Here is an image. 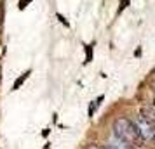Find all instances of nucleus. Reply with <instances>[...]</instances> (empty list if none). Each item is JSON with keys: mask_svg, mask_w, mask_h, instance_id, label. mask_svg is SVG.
I'll list each match as a JSON object with an SVG mask.
<instances>
[{"mask_svg": "<svg viewBox=\"0 0 155 149\" xmlns=\"http://www.w3.org/2000/svg\"><path fill=\"white\" fill-rule=\"evenodd\" d=\"M113 135L119 137L120 141L134 146V147L136 146H143V142H145L141 139V135L138 134L134 123L131 120H127V118H117L115 120V123H113Z\"/></svg>", "mask_w": 155, "mask_h": 149, "instance_id": "f257e3e1", "label": "nucleus"}, {"mask_svg": "<svg viewBox=\"0 0 155 149\" xmlns=\"http://www.w3.org/2000/svg\"><path fill=\"white\" fill-rule=\"evenodd\" d=\"M134 127L138 130V134L141 135V139L145 142H150V141H155V123H152L150 120H147L143 114H138L134 118Z\"/></svg>", "mask_w": 155, "mask_h": 149, "instance_id": "f03ea898", "label": "nucleus"}, {"mask_svg": "<svg viewBox=\"0 0 155 149\" xmlns=\"http://www.w3.org/2000/svg\"><path fill=\"white\" fill-rule=\"evenodd\" d=\"M108 146L113 149H134V146H131V144H127V142L120 141L119 137H110V141H108Z\"/></svg>", "mask_w": 155, "mask_h": 149, "instance_id": "7ed1b4c3", "label": "nucleus"}, {"mask_svg": "<svg viewBox=\"0 0 155 149\" xmlns=\"http://www.w3.org/2000/svg\"><path fill=\"white\" fill-rule=\"evenodd\" d=\"M28 76H30V71H26V73H23L21 76H19V78H18V80L14 82V85H12V90H18V88H19V87H21L23 83L26 82V78H28Z\"/></svg>", "mask_w": 155, "mask_h": 149, "instance_id": "20e7f679", "label": "nucleus"}, {"mask_svg": "<svg viewBox=\"0 0 155 149\" xmlns=\"http://www.w3.org/2000/svg\"><path fill=\"white\" fill-rule=\"evenodd\" d=\"M85 50H87V61H85V63H91V59H92V45H87Z\"/></svg>", "mask_w": 155, "mask_h": 149, "instance_id": "39448f33", "label": "nucleus"}, {"mask_svg": "<svg viewBox=\"0 0 155 149\" xmlns=\"http://www.w3.org/2000/svg\"><path fill=\"white\" fill-rule=\"evenodd\" d=\"M56 17H58V19H59V21H61V24H63V26H66V28L70 26V24H68V21H66V19H64V17H63V16H61V14H56Z\"/></svg>", "mask_w": 155, "mask_h": 149, "instance_id": "423d86ee", "label": "nucleus"}, {"mask_svg": "<svg viewBox=\"0 0 155 149\" xmlns=\"http://www.w3.org/2000/svg\"><path fill=\"white\" fill-rule=\"evenodd\" d=\"M28 2H31V0H19V9H25Z\"/></svg>", "mask_w": 155, "mask_h": 149, "instance_id": "0eeeda50", "label": "nucleus"}]
</instances>
